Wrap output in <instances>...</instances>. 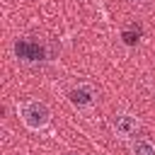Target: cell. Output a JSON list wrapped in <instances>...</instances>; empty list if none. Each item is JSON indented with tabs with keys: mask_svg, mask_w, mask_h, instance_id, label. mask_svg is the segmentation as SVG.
Instances as JSON below:
<instances>
[{
	"mask_svg": "<svg viewBox=\"0 0 155 155\" xmlns=\"http://www.w3.org/2000/svg\"><path fill=\"white\" fill-rule=\"evenodd\" d=\"M131 153L133 155H155V145L145 138H138L133 145H131Z\"/></svg>",
	"mask_w": 155,
	"mask_h": 155,
	"instance_id": "4",
	"label": "cell"
},
{
	"mask_svg": "<svg viewBox=\"0 0 155 155\" xmlns=\"http://www.w3.org/2000/svg\"><path fill=\"white\" fill-rule=\"evenodd\" d=\"M15 51L24 61H41L44 58V46H39L36 41H27V39L24 41H17L15 44Z\"/></svg>",
	"mask_w": 155,
	"mask_h": 155,
	"instance_id": "2",
	"label": "cell"
},
{
	"mask_svg": "<svg viewBox=\"0 0 155 155\" xmlns=\"http://www.w3.org/2000/svg\"><path fill=\"white\" fill-rule=\"evenodd\" d=\"M131 2H145V0H131Z\"/></svg>",
	"mask_w": 155,
	"mask_h": 155,
	"instance_id": "6",
	"label": "cell"
},
{
	"mask_svg": "<svg viewBox=\"0 0 155 155\" xmlns=\"http://www.w3.org/2000/svg\"><path fill=\"white\" fill-rule=\"evenodd\" d=\"M114 131H116V136H121V138H131V136L138 131V121H136L133 116H128V114H119V116L114 119Z\"/></svg>",
	"mask_w": 155,
	"mask_h": 155,
	"instance_id": "3",
	"label": "cell"
},
{
	"mask_svg": "<svg viewBox=\"0 0 155 155\" xmlns=\"http://www.w3.org/2000/svg\"><path fill=\"white\" fill-rule=\"evenodd\" d=\"M22 116H24V121H27L31 128H41V126L48 124V116H51V114H48L46 104H41V102H29V104L24 107Z\"/></svg>",
	"mask_w": 155,
	"mask_h": 155,
	"instance_id": "1",
	"label": "cell"
},
{
	"mask_svg": "<svg viewBox=\"0 0 155 155\" xmlns=\"http://www.w3.org/2000/svg\"><path fill=\"white\" fill-rule=\"evenodd\" d=\"M70 99H73V104H92V92L90 90H73Z\"/></svg>",
	"mask_w": 155,
	"mask_h": 155,
	"instance_id": "5",
	"label": "cell"
}]
</instances>
